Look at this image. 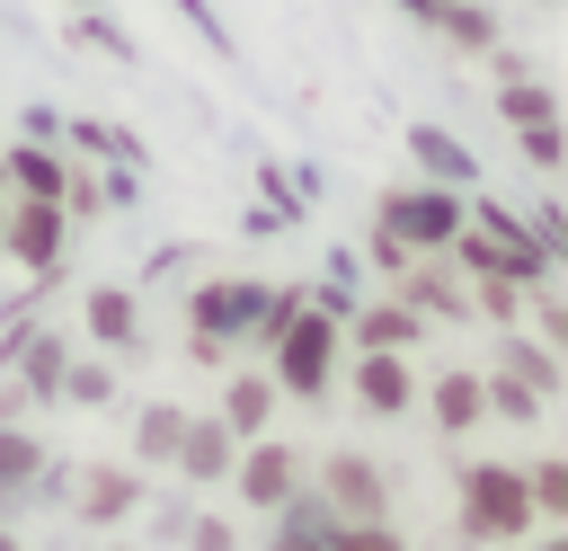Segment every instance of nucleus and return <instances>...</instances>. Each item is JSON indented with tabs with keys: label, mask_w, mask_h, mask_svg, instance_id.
Listing matches in <instances>:
<instances>
[{
	"label": "nucleus",
	"mask_w": 568,
	"mask_h": 551,
	"mask_svg": "<svg viewBox=\"0 0 568 551\" xmlns=\"http://www.w3.org/2000/svg\"><path fill=\"white\" fill-rule=\"evenodd\" d=\"M462 533H470V542H515V533H532V489H524V471L470 462V471H462Z\"/></svg>",
	"instance_id": "nucleus-1"
},
{
	"label": "nucleus",
	"mask_w": 568,
	"mask_h": 551,
	"mask_svg": "<svg viewBox=\"0 0 568 551\" xmlns=\"http://www.w3.org/2000/svg\"><path fill=\"white\" fill-rule=\"evenodd\" d=\"M382 231L408 249V258H444V240L462 231V187H390L382 196Z\"/></svg>",
	"instance_id": "nucleus-2"
},
{
	"label": "nucleus",
	"mask_w": 568,
	"mask_h": 551,
	"mask_svg": "<svg viewBox=\"0 0 568 551\" xmlns=\"http://www.w3.org/2000/svg\"><path fill=\"white\" fill-rule=\"evenodd\" d=\"M328 364H337V320L293 302V311L275 320V382L311 400V391H328Z\"/></svg>",
	"instance_id": "nucleus-3"
},
{
	"label": "nucleus",
	"mask_w": 568,
	"mask_h": 551,
	"mask_svg": "<svg viewBox=\"0 0 568 551\" xmlns=\"http://www.w3.org/2000/svg\"><path fill=\"white\" fill-rule=\"evenodd\" d=\"M62 240H71V213L62 204H44V196H18V204H0V249L18 258V267H53L62 258Z\"/></svg>",
	"instance_id": "nucleus-4"
},
{
	"label": "nucleus",
	"mask_w": 568,
	"mask_h": 551,
	"mask_svg": "<svg viewBox=\"0 0 568 551\" xmlns=\"http://www.w3.org/2000/svg\"><path fill=\"white\" fill-rule=\"evenodd\" d=\"M0 187H18V196H44V204H62V187H71V160H62L53 142H9V151H0Z\"/></svg>",
	"instance_id": "nucleus-5"
},
{
	"label": "nucleus",
	"mask_w": 568,
	"mask_h": 551,
	"mask_svg": "<svg viewBox=\"0 0 568 551\" xmlns=\"http://www.w3.org/2000/svg\"><path fill=\"white\" fill-rule=\"evenodd\" d=\"M169 462H178L186 480H222V471L240 462V435H231L222 418H186V427H178V453H169Z\"/></svg>",
	"instance_id": "nucleus-6"
},
{
	"label": "nucleus",
	"mask_w": 568,
	"mask_h": 551,
	"mask_svg": "<svg viewBox=\"0 0 568 551\" xmlns=\"http://www.w3.org/2000/svg\"><path fill=\"white\" fill-rule=\"evenodd\" d=\"M328 515H337V524H373V515H382V471H373L364 453H337V462H328Z\"/></svg>",
	"instance_id": "nucleus-7"
},
{
	"label": "nucleus",
	"mask_w": 568,
	"mask_h": 551,
	"mask_svg": "<svg viewBox=\"0 0 568 551\" xmlns=\"http://www.w3.org/2000/svg\"><path fill=\"white\" fill-rule=\"evenodd\" d=\"M240 471V498L248 507H284L293 489H302V462L284 453V444H248V462H231Z\"/></svg>",
	"instance_id": "nucleus-8"
},
{
	"label": "nucleus",
	"mask_w": 568,
	"mask_h": 551,
	"mask_svg": "<svg viewBox=\"0 0 568 551\" xmlns=\"http://www.w3.org/2000/svg\"><path fill=\"white\" fill-rule=\"evenodd\" d=\"M133 498H142V480H133V471H115V462H89V471L71 480V507H80V524H115Z\"/></svg>",
	"instance_id": "nucleus-9"
},
{
	"label": "nucleus",
	"mask_w": 568,
	"mask_h": 551,
	"mask_svg": "<svg viewBox=\"0 0 568 551\" xmlns=\"http://www.w3.org/2000/svg\"><path fill=\"white\" fill-rule=\"evenodd\" d=\"M408 160H417L435 187H470V178H479V160H470L444 124H408Z\"/></svg>",
	"instance_id": "nucleus-10"
},
{
	"label": "nucleus",
	"mask_w": 568,
	"mask_h": 551,
	"mask_svg": "<svg viewBox=\"0 0 568 551\" xmlns=\"http://www.w3.org/2000/svg\"><path fill=\"white\" fill-rule=\"evenodd\" d=\"M355 391H364V409H373V418L408 409V364H399V347H364V364H355Z\"/></svg>",
	"instance_id": "nucleus-11"
},
{
	"label": "nucleus",
	"mask_w": 568,
	"mask_h": 551,
	"mask_svg": "<svg viewBox=\"0 0 568 551\" xmlns=\"http://www.w3.org/2000/svg\"><path fill=\"white\" fill-rule=\"evenodd\" d=\"M80 320H89V338H98V347H133V338H142V302H133L124 284H98Z\"/></svg>",
	"instance_id": "nucleus-12"
},
{
	"label": "nucleus",
	"mask_w": 568,
	"mask_h": 551,
	"mask_svg": "<svg viewBox=\"0 0 568 551\" xmlns=\"http://www.w3.org/2000/svg\"><path fill=\"white\" fill-rule=\"evenodd\" d=\"M550 116H559V89H550V80H532V71L497 80V124L524 133V124H550Z\"/></svg>",
	"instance_id": "nucleus-13"
},
{
	"label": "nucleus",
	"mask_w": 568,
	"mask_h": 551,
	"mask_svg": "<svg viewBox=\"0 0 568 551\" xmlns=\"http://www.w3.org/2000/svg\"><path fill=\"white\" fill-rule=\"evenodd\" d=\"M479 418H488L479 373H435V427H444V435H462V427H479Z\"/></svg>",
	"instance_id": "nucleus-14"
},
{
	"label": "nucleus",
	"mask_w": 568,
	"mask_h": 551,
	"mask_svg": "<svg viewBox=\"0 0 568 551\" xmlns=\"http://www.w3.org/2000/svg\"><path fill=\"white\" fill-rule=\"evenodd\" d=\"M36 471H44V444L27 427H0V507H18L36 489Z\"/></svg>",
	"instance_id": "nucleus-15"
},
{
	"label": "nucleus",
	"mask_w": 568,
	"mask_h": 551,
	"mask_svg": "<svg viewBox=\"0 0 568 551\" xmlns=\"http://www.w3.org/2000/svg\"><path fill=\"white\" fill-rule=\"evenodd\" d=\"M435 36H444L453 53H488V44H497V18H488L479 0H444V9H435Z\"/></svg>",
	"instance_id": "nucleus-16"
},
{
	"label": "nucleus",
	"mask_w": 568,
	"mask_h": 551,
	"mask_svg": "<svg viewBox=\"0 0 568 551\" xmlns=\"http://www.w3.org/2000/svg\"><path fill=\"white\" fill-rule=\"evenodd\" d=\"M62 36H71V44H89V53H106V62H142V44H133L106 9H71V18H62Z\"/></svg>",
	"instance_id": "nucleus-17"
},
{
	"label": "nucleus",
	"mask_w": 568,
	"mask_h": 551,
	"mask_svg": "<svg viewBox=\"0 0 568 551\" xmlns=\"http://www.w3.org/2000/svg\"><path fill=\"white\" fill-rule=\"evenodd\" d=\"M426 329V311H408V302H382V311H355V338L364 347H408Z\"/></svg>",
	"instance_id": "nucleus-18"
},
{
	"label": "nucleus",
	"mask_w": 568,
	"mask_h": 551,
	"mask_svg": "<svg viewBox=\"0 0 568 551\" xmlns=\"http://www.w3.org/2000/svg\"><path fill=\"white\" fill-rule=\"evenodd\" d=\"M266 409H275V382H257V373L222 391V427H231V435H257V427H266Z\"/></svg>",
	"instance_id": "nucleus-19"
},
{
	"label": "nucleus",
	"mask_w": 568,
	"mask_h": 551,
	"mask_svg": "<svg viewBox=\"0 0 568 551\" xmlns=\"http://www.w3.org/2000/svg\"><path fill=\"white\" fill-rule=\"evenodd\" d=\"M178 427H186V409H142L133 453H142V462H169V453H178Z\"/></svg>",
	"instance_id": "nucleus-20"
},
{
	"label": "nucleus",
	"mask_w": 568,
	"mask_h": 551,
	"mask_svg": "<svg viewBox=\"0 0 568 551\" xmlns=\"http://www.w3.org/2000/svg\"><path fill=\"white\" fill-rule=\"evenodd\" d=\"M506 364H515V382H532V391L550 400V382H559V364H550V355H541L532 338H506Z\"/></svg>",
	"instance_id": "nucleus-21"
},
{
	"label": "nucleus",
	"mask_w": 568,
	"mask_h": 551,
	"mask_svg": "<svg viewBox=\"0 0 568 551\" xmlns=\"http://www.w3.org/2000/svg\"><path fill=\"white\" fill-rule=\"evenodd\" d=\"M62 391H71L80 409H98V400L115 391V373H106V364H89V355H71V364H62Z\"/></svg>",
	"instance_id": "nucleus-22"
},
{
	"label": "nucleus",
	"mask_w": 568,
	"mask_h": 551,
	"mask_svg": "<svg viewBox=\"0 0 568 551\" xmlns=\"http://www.w3.org/2000/svg\"><path fill=\"white\" fill-rule=\"evenodd\" d=\"M328 551H408V542L373 515V524H337V533H328Z\"/></svg>",
	"instance_id": "nucleus-23"
},
{
	"label": "nucleus",
	"mask_w": 568,
	"mask_h": 551,
	"mask_svg": "<svg viewBox=\"0 0 568 551\" xmlns=\"http://www.w3.org/2000/svg\"><path fill=\"white\" fill-rule=\"evenodd\" d=\"M479 311H488V320L506 329V320L524 311V284H515V276H479Z\"/></svg>",
	"instance_id": "nucleus-24"
},
{
	"label": "nucleus",
	"mask_w": 568,
	"mask_h": 551,
	"mask_svg": "<svg viewBox=\"0 0 568 551\" xmlns=\"http://www.w3.org/2000/svg\"><path fill=\"white\" fill-rule=\"evenodd\" d=\"M559 151H568V142H559V116H550V124H524V160H532L541 178L559 169Z\"/></svg>",
	"instance_id": "nucleus-25"
},
{
	"label": "nucleus",
	"mask_w": 568,
	"mask_h": 551,
	"mask_svg": "<svg viewBox=\"0 0 568 551\" xmlns=\"http://www.w3.org/2000/svg\"><path fill=\"white\" fill-rule=\"evenodd\" d=\"M178 9H186V27H195V36L213 44V53H231V27L213 18V0H178Z\"/></svg>",
	"instance_id": "nucleus-26"
},
{
	"label": "nucleus",
	"mask_w": 568,
	"mask_h": 551,
	"mask_svg": "<svg viewBox=\"0 0 568 551\" xmlns=\"http://www.w3.org/2000/svg\"><path fill=\"white\" fill-rule=\"evenodd\" d=\"M27 142H62V107H27Z\"/></svg>",
	"instance_id": "nucleus-27"
},
{
	"label": "nucleus",
	"mask_w": 568,
	"mask_h": 551,
	"mask_svg": "<svg viewBox=\"0 0 568 551\" xmlns=\"http://www.w3.org/2000/svg\"><path fill=\"white\" fill-rule=\"evenodd\" d=\"M195 551H231V524H195Z\"/></svg>",
	"instance_id": "nucleus-28"
},
{
	"label": "nucleus",
	"mask_w": 568,
	"mask_h": 551,
	"mask_svg": "<svg viewBox=\"0 0 568 551\" xmlns=\"http://www.w3.org/2000/svg\"><path fill=\"white\" fill-rule=\"evenodd\" d=\"M532 551H568V542H532Z\"/></svg>",
	"instance_id": "nucleus-29"
},
{
	"label": "nucleus",
	"mask_w": 568,
	"mask_h": 551,
	"mask_svg": "<svg viewBox=\"0 0 568 551\" xmlns=\"http://www.w3.org/2000/svg\"><path fill=\"white\" fill-rule=\"evenodd\" d=\"M71 9H98V0H71Z\"/></svg>",
	"instance_id": "nucleus-30"
},
{
	"label": "nucleus",
	"mask_w": 568,
	"mask_h": 551,
	"mask_svg": "<svg viewBox=\"0 0 568 551\" xmlns=\"http://www.w3.org/2000/svg\"><path fill=\"white\" fill-rule=\"evenodd\" d=\"M0 551H18V542H9V533H0Z\"/></svg>",
	"instance_id": "nucleus-31"
},
{
	"label": "nucleus",
	"mask_w": 568,
	"mask_h": 551,
	"mask_svg": "<svg viewBox=\"0 0 568 551\" xmlns=\"http://www.w3.org/2000/svg\"><path fill=\"white\" fill-rule=\"evenodd\" d=\"M541 9H559V0H541Z\"/></svg>",
	"instance_id": "nucleus-32"
}]
</instances>
